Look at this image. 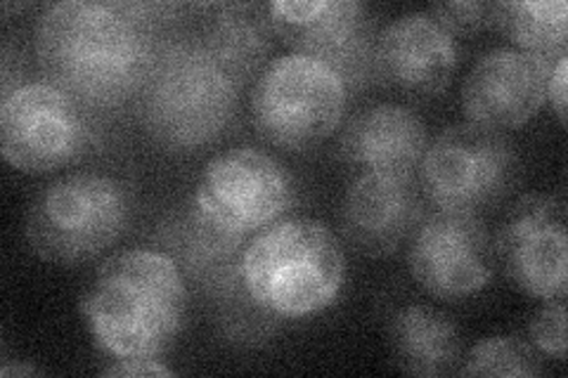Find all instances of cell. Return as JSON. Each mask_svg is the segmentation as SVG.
I'll return each instance as SVG.
<instances>
[{"label": "cell", "instance_id": "3", "mask_svg": "<svg viewBox=\"0 0 568 378\" xmlns=\"http://www.w3.org/2000/svg\"><path fill=\"white\" fill-rule=\"evenodd\" d=\"M348 277L334 229L306 215L275 221L246 242L240 282L254 308L273 319H308L339 300Z\"/></svg>", "mask_w": 568, "mask_h": 378}, {"label": "cell", "instance_id": "12", "mask_svg": "<svg viewBox=\"0 0 568 378\" xmlns=\"http://www.w3.org/2000/svg\"><path fill=\"white\" fill-rule=\"evenodd\" d=\"M495 265L528 298L557 300L568 292L566 206L555 194L514 200L493 237Z\"/></svg>", "mask_w": 568, "mask_h": 378}, {"label": "cell", "instance_id": "5", "mask_svg": "<svg viewBox=\"0 0 568 378\" xmlns=\"http://www.w3.org/2000/svg\"><path fill=\"white\" fill-rule=\"evenodd\" d=\"M135 196L126 180L79 171L52 180L27 211V244L43 263L77 267L100 258L129 232Z\"/></svg>", "mask_w": 568, "mask_h": 378}, {"label": "cell", "instance_id": "6", "mask_svg": "<svg viewBox=\"0 0 568 378\" xmlns=\"http://www.w3.org/2000/svg\"><path fill=\"white\" fill-rule=\"evenodd\" d=\"M417 183L432 208L484 215L521 183V156L505 133L455 123L429 142Z\"/></svg>", "mask_w": 568, "mask_h": 378}, {"label": "cell", "instance_id": "25", "mask_svg": "<svg viewBox=\"0 0 568 378\" xmlns=\"http://www.w3.org/2000/svg\"><path fill=\"white\" fill-rule=\"evenodd\" d=\"M45 374L41 367H36L31 362H20V365H6L3 369H0V376L3 378H10V376H41Z\"/></svg>", "mask_w": 568, "mask_h": 378}, {"label": "cell", "instance_id": "15", "mask_svg": "<svg viewBox=\"0 0 568 378\" xmlns=\"http://www.w3.org/2000/svg\"><path fill=\"white\" fill-rule=\"evenodd\" d=\"M426 206L417 175L358 173L342 202V232L353 248L384 258L410 239Z\"/></svg>", "mask_w": 568, "mask_h": 378}, {"label": "cell", "instance_id": "9", "mask_svg": "<svg viewBox=\"0 0 568 378\" xmlns=\"http://www.w3.org/2000/svg\"><path fill=\"white\" fill-rule=\"evenodd\" d=\"M95 145L83 106L50 81L17 83L0 104V152L12 168L48 175L71 166Z\"/></svg>", "mask_w": 568, "mask_h": 378}, {"label": "cell", "instance_id": "23", "mask_svg": "<svg viewBox=\"0 0 568 378\" xmlns=\"http://www.w3.org/2000/svg\"><path fill=\"white\" fill-rule=\"evenodd\" d=\"M175 371L164 365L159 357H119L106 365L100 376H126V378H154V376H173Z\"/></svg>", "mask_w": 568, "mask_h": 378}, {"label": "cell", "instance_id": "21", "mask_svg": "<svg viewBox=\"0 0 568 378\" xmlns=\"http://www.w3.org/2000/svg\"><path fill=\"white\" fill-rule=\"evenodd\" d=\"M530 346L545 357L564 362L566 357V305L564 298L542 300L528 324Z\"/></svg>", "mask_w": 568, "mask_h": 378}, {"label": "cell", "instance_id": "14", "mask_svg": "<svg viewBox=\"0 0 568 378\" xmlns=\"http://www.w3.org/2000/svg\"><path fill=\"white\" fill-rule=\"evenodd\" d=\"M459 43L429 10L405 12L390 20L375 45L377 81L413 100L446 93L459 67Z\"/></svg>", "mask_w": 568, "mask_h": 378}, {"label": "cell", "instance_id": "20", "mask_svg": "<svg viewBox=\"0 0 568 378\" xmlns=\"http://www.w3.org/2000/svg\"><path fill=\"white\" fill-rule=\"evenodd\" d=\"M459 376L488 378H536L542 376V357L530 340L511 334L486 336L474 344L457 369Z\"/></svg>", "mask_w": 568, "mask_h": 378}, {"label": "cell", "instance_id": "10", "mask_svg": "<svg viewBox=\"0 0 568 378\" xmlns=\"http://www.w3.org/2000/svg\"><path fill=\"white\" fill-rule=\"evenodd\" d=\"M277 39L296 55L323 62L348 95L377 83V20L358 0H275L265 6Z\"/></svg>", "mask_w": 568, "mask_h": 378}, {"label": "cell", "instance_id": "24", "mask_svg": "<svg viewBox=\"0 0 568 378\" xmlns=\"http://www.w3.org/2000/svg\"><path fill=\"white\" fill-rule=\"evenodd\" d=\"M566 83H568V55H561L552 69H549L547 81V100L552 104V112L557 114L559 123L566 125Z\"/></svg>", "mask_w": 568, "mask_h": 378}, {"label": "cell", "instance_id": "22", "mask_svg": "<svg viewBox=\"0 0 568 378\" xmlns=\"http://www.w3.org/2000/svg\"><path fill=\"white\" fill-rule=\"evenodd\" d=\"M436 22L453 33L455 39H469L474 33L490 29V3L486 0H453V3H436L429 8Z\"/></svg>", "mask_w": 568, "mask_h": 378}, {"label": "cell", "instance_id": "18", "mask_svg": "<svg viewBox=\"0 0 568 378\" xmlns=\"http://www.w3.org/2000/svg\"><path fill=\"white\" fill-rule=\"evenodd\" d=\"M275 29L268 8L254 3L213 6L204 17L200 43L240 85L256 81L275 50Z\"/></svg>", "mask_w": 568, "mask_h": 378}, {"label": "cell", "instance_id": "2", "mask_svg": "<svg viewBox=\"0 0 568 378\" xmlns=\"http://www.w3.org/2000/svg\"><path fill=\"white\" fill-rule=\"evenodd\" d=\"M79 308L100 353L112 359L162 357L185 327L183 267L169 251H116L100 263Z\"/></svg>", "mask_w": 568, "mask_h": 378}, {"label": "cell", "instance_id": "11", "mask_svg": "<svg viewBox=\"0 0 568 378\" xmlns=\"http://www.w3.org/2000/svg\"><path fill=\"white\" fill-rule=\"evenodd\" d=\"M405 244L407 269L434 298L462 300L481 294L493 282V234L484 215L432 208Z\"/></svg>", "mask_w": 568, "mask_h": 378}, {"label": "cell", "instance_id": "16", "mask_svg": "<svg viewBox=\"0 0 568 378\" xmlns=\"http://www.w3.org/2000/svg\"><path fill=\"white\" fill-rule=\"evenodd\" d=\"M429 147L424 119L398 102H377L355 112L339 137V156L358 173L415 175Z\"/></svg>", "mask_w": 568, "mask_h": 378}, {"label": "cell", "instance_id": "7", "mask_svg": "<svg viewBox=\"0 0 568 378\" xmlns=\"http://www.w3.org/2000/svg\"><path fill=\"white\" fill-rule=\"evenodd\" d=\"M348 88L323 62L280 55L252 88V121L261 140L284 152H306L329 140L346 116Z\"/></svg>", "mask_w": 568, "mask_h": 378}, {"label": "cell", "instance_id": "4", "mask_svg": "<svg viewBox=\"0 0 568 378\" xmlns=\"http://www.w3.org/2000/svg\"><path fill=\"white\" fill-rule=\"evenodd\" d=\"M242 85L197 41L159 48L138 95L145 133L173 154H192L219 142L240 110Z\"/></svg>", "mask_w": 568, "mask_h": 378}, {"label": "cell", "instance_id": "19", "mask_svg": "<svg viewBox=\"0 0 568 378\" xmlns=\"http://www.w3.org/2000/svg\"><path fill=\"white\" fill-rule=\"evenodd\" d=\"M490 29L511 48L555 62L568 55V6L564 0H497Z\"/></svg>", "mask_w": 568, "mask_h": 378}, {"label": "cell", "instance_id": "1", "mask_svg": "<svg viewBox=\"0 0 568 378\" xmlns=\"http://www.w3.org/2000/svg\"><path fill=\"white\" fill-rule=\"evenodd\" d=\"M36 62L45 81L85 110H116L140 95L159 48L154 31L126 3L64 0L33 24Z\"/></svg>", "mask_w": 568, "mask_h": 378}, {"label": "cell", "instance_id": "17", "mask_svg": "<svg viewBox=\"0 0 568 378\" xmlns=\"http://www.w3.org/2000/svg\"><path fill=\"white\" fill-rule=\"evenodd\" d=\"M394 365L410 376L438 378L457 374L465 355V336L457 321L434 305H403L386 324Z\"/></svg>", "mask_w": 568, "mask_h": 378}, {"label": "cell", "instance_id": "13", "mask_svg": "<svg viewBox=\"0 0 568 378\" xmlns=\"http://www.w3.org/2000/svg\"><path fill=\"white\" fill-rule=\"evenodd\" d=\"M555 62L517 48L484 52L462 83V112L481 129L500 133L524 129L547 102L549 69Z\"/></svg>", "mask_w": 568, "mask_h": 378}, {"label": "cell", "instance_id": "8", "mask_svg": "<svg viewBox=\"0 0 568 378\" xmlns=\"http://www.w3.org/2000/svg\"><path fill=\"white\" fill-rule=\"evenodd\" d=\"M298 187L292 171L261 147H230L204 166L192 211L221 237L244 242L292 213Z\"/></svg>", "mask_w": 568, "mask_h": 378}]
</instances>
